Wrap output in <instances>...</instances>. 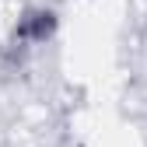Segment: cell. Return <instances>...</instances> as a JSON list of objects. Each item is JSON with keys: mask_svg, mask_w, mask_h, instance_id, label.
I'll use <instances>...</instances> for the list:
<instances>
[{"mask_svg": "<svg viewBox=\"0 0 147 147\" xmlns=\"http://www.w3.org/2000/svg\"><path fill=\"white\" fill-rule=\"evenodd\" d=\"M60 32V18L53 7H28L21 18H18V25L11 32V46L18 49H35V46H46L53 35Z\"/></svg>", "mask_w": 147, "mask_h": 147, "instance_id": "6da1fadb", "label": "cell"}]
</instances>
